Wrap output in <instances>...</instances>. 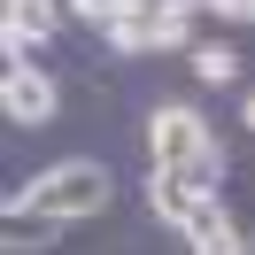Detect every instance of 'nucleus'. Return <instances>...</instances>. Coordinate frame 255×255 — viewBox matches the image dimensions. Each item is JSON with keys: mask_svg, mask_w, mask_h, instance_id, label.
I'll list each match as a JSON object with an SVG mask.
<instances>
[{"mask_svg": "<svg viewBox=\"0 0 255 255\" xmlns=\"http://www.w3.org/2000/svg\"><path fill=\"white\" fill-rule=\"evenodd\" d=\"M0 109H8V124H23V131L54 124V78H47V70H31L23 54H8V78H0Z\"/></svg>", "mask_w": 255, "mask_h": 255, "instance_id": "obj_4", "label": "nucleus"}, {"mask_svg": "<svg viewBox=\"0 0 255 255\" xmlns=\"http://www.w3.org/2000/svg\"><path fill=\"white\" fill-rule=\"evenodd\" d=\"M209 0H131L124 16L109 23V47L116 54H162V47H178L186 39V23L201 16Z\"/></svg>", "mask_w": 255, "mask_h": 255, "instance_id": "obj_3", "label": "nucleus"}, {"mask_svg": "<svg viewBox=\"0 0 255 255\" xmlns=\"http://www.w3.org/2000/svg\"><path fill=\"white\" fill-rule=\"evenodd\" d=\"M109 193H116V178L101 170L93 155H70V162H47V170H39L16 201H31L39 217H54V224H78V217H101V209H109Z\"/></svg>", "mask_w": 255, "mask_h": 255, "instance_id": "obj_2", "label": "nucleus"}, {"mask_svg": "<svg viewBox=\"0 0 255 255\" xmlns=\"http://www.w3.org/2000/svg\"><path fill=\"white\" fill-rule=\"evenodd\" d=\"M147 155H155V170H178L193 193L217 201V186H224V147H217V131H209L193 109H155V124H147Z\"/></svg>", "mask_w": 255, "mask_h": 255, "instance_id": "obj_1", "label": "nucleus"}, {"mask_svg": "<svg viewBox=\"0 0 255 255\" xmlns=\"http://www.w3.org/2000/svg\"><path fill=\"white\" fill-rule=\"evenodd\" d=\"M62 232L54 217H39L31 201H8V248H47V240Z\"/></svg>", "mask_w": 255, "mask_h": 255, "instance_id": "obj_8", "label": "nucleus"}, {"mask_svg": "<svg viewBox=\"0 0 255 255\" xmlns=\"http://www.w3.org/2000/svg\"><path fill=\"white\" fill-rule=\"evenodd\" d=\"M248 131H255V93H248Z\"/></svg>", "mask_w": 255, "mask_h": 255, "instance_id": "obj_11", "label": "nucleus"}, {"mask_svg": "<svg viewBox=\"0 0 255 255\" xmlns=\"http://www.w3.org/2000/svg\"><path fill=\"white\" fill-rule=\"evenodd\" d=\"M147 209H155L162 224H178V232H186V224H193V217L209 209V193H193V186H186L178 170H155V178H147Z\"/></svg>", "mask_w": 255, "mask_h": 255, "instance_id": "obj_6", "label": "nucleus"}, {"mask_svg": "<svg viewBox=\"0 0 255 255\" xmlns=\"http://www.w3.org/2000/svg\"><path fill=\"white\" fill-rule=\"evenodd\" d=\"M248 255H255V232H248Z\"/></svg>", "mask_w": 255, "mask_h": 255, "instance_id": "obj_12", "label": "nucleus"}, {"mask_svg": "<svg viewBox=\"0 0 255 255\" xmlns=\"http://www.w3.org/2000/svg\"><path fill=\"white\" fill-rule=\"evenodd\" d=\"M193 78L201 85H232L240 78V54L232 47H193Z\"/></svg>", "mask_w": 255, "mask_h": 255, "instance_id": "obj_9", "label": "nucleus"}, {"mask_svg": "<svg viewBox=\"0 0 255 255\" xmlns=\"http://www.w3.org/2000/svg\"><path fill=\"white\" fill-rule=\"evenodd\" d=\"M0 16H8V54H31L62 31V0H0Z\"/></svg>", "mask_w": 255, "mask_h": 255, "instance_id": "obj_5", "label": "nucleus"}, {"mask_svg": "<svg viewBox=\"0 0 255 255\" xmlns=\"http://www.w3.org/2000/svg\"><path fill=\"white\" fill-rule=\"evenodd\" d=\"M186 248H193V255H248V232H240V224L224 217L217 201H209L201 217L186 224Z\"/></svg>", "mask_w": 255, "mask_h": 255, "instance_id": "obj_7", "label": "nucleus"}, {"mask_svg": "<svg viewBox=\"0 0 255 255\" xmlns=\"http://www.w3.org/2000/svg\"><path fill=\"white\" fill-rule=\"evenodd\" d=\"M209 16H224V23H255V0H209Z\"/></svg>", "mask_w": 255, "mask_h": 255, "instance_id": "obj_10", "label": "nucleus"}]
</instances>
